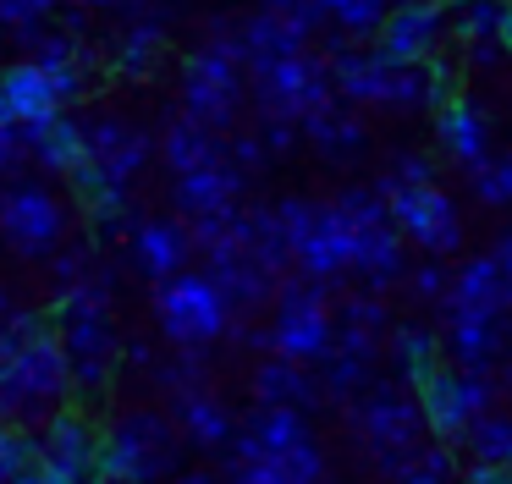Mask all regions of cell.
I'll use <instances>...</instances> for the list:
<instances>
[{"instance_id": "cell-30", "label": "cell", "mask_w": 512, "mask_h": 484, "mask_svg": "<svg viewBox=\"0 0 512 484\" xmlns=\"http://www.w3.org/2000/svg\"><path fill=\"white\" fill-rule=\"evenodd\" d=\"M160 61H166V22L160 17H127V28L116 33V50H111V66L116 77H127V83H149V77L160 72Z\"/></svg>"}, {"instance_id": "cell-31", "label": "cell", "mask_w": 512, "mask_h": 484, "mask_svg": "<svg viewBox=\"0 0 512 484\" xmlns=\"http://www.w3.org/2000/svg\"><path fill=\"white\" fill-rule=\"evenodd\" d=\"M28 132V154H34L45 171H56V176H78V165H83V154H89V121H78V116H50L45 127H23Z\"/></svg>"}, {"instance_id": "cell-49", "label": "cell", "mask_w": 512, "mask_h": 484, "mask_svg": "<svg viewBox=\"0 0 512 484\" xmlns=\"http://www.w3.org/2000/svg\"><path fill=\"white\" fill-rule=\"evenodd\" d=\"M23 160H28V132L17 127V121H6V127H0V176H12Z\"/></svg>"}, {"instance_id": "cell-4", "label": "cell", "mask_w": 512, "mask_h": 484, "mask_svg": "<svg viewBox=\"0 0 512 484\" xmlns=\"http://www.w3.org/2000/svg\"><path fill=\"white\" fill-rule=\"evenodd\" d=\"M67 391H72V363L56 325H45L34 341H23L0 363V418L6 424H34V418L56 413V402Z\"/></svg>"}, {"instance_id": "cell-42", "label": "cell", "mask_w": 512, "mask_h": 484, "mask_svg": "<svg viewBox=\"0 0 512 484\" xmlns=\"http://www.w3.org/2000/svg\"><path fill=\"white\" fill-rule=\"evenodd\" d=\"M34 451H39V435H28L23 424H6V418H0V484H12L17 468H23Z\"/></svg>"}, {"instance_id": "cell-22", "label": "cell", "mask_w": 512, "mask_h": 484, "mask_svg": "<svg viewBox=\"0 0 512 484\" xmlns=\"http://www.w3.org/2000/svg\"><path fill=\"white\" fill-rule=\"evenodd\" d=\"M441 347L463 369H501V347H507V314H468V308H446Z\"/></svg>"}, {"instance_id": "cell-9", "label": "cell", "mask_w": 512, "mask_h": 484, "mask_svg": "<svg viewBox=\"0 0 512 484\" xmlns=\"http://www.w3.org/2000/svg\"><path fill=\"white\" fill-rule=\"evenodd\" d=\"M248 83H254V105L270 116L287 121H309L314 110H325L336 99V77H331V55H281V61L248 66Z\"/></svg>"}, {"instance_id": "cell-43", "label": "cell", "mask_w": 512, "mask_h": 484, "mask_svg": "<svg viewBox=\"0 0 512 484\" xmlns=\"http://www.w3.org/2000/svg\"><path fill=\"white\" fill-rule=\"evenodd\" d=\"M259 143L270 149V160H281V154H292L303 143V121H287V116H270V110H259Z\"/></svg>"}, {"instance_id": "cell-41", "label": "cell", "mask_w": 512, "mask_h": 484, "mask_svg": "<svg viewBox=\"0 0 512 484\" xmlns=\"http://www.w3.org/2000/svg\"><path fill=\"white\" fill-rule=\"evenodd\" d=\"M336 319L342 325H358V330H375V336H386L391 330V314H386V297L380 292H353V297H342V308H336Z\"/></svg>"}, {"instance_id": "cell-15", "label": "cell", "mask_w": 512, "mask_h": 484, "mask_svg": "<svg viewBox=\"0 0 512 484\" xmlns=\"http://www.w3.org/2000/svg\"><path fill=\"white\" fill-rule=\"evenodd\" d=\"M204 270L215 275V286L226 292V303H232L237 314H259V308H270L281 292V270H270L265 259H254L232 231L204 248Z\"/></svg>"}, {"instance_id": "cell-55", "label": "cell", "mask_w": 512, "mask_h": 484, "mask_svg": "<svg viewBox=\"0 0 512 484\" xmlns=\"http://www.w3.org/2000/svg\"><path fill=\"white\" fill-rule=\"evenodd\" d=\"M496 39H501V50L512 55V0H501V22H496Z\"/></svg>"}, {"instance_id": "cell-16", "label": "cell", "mask_w": 512, "mask_h": 484, "mask_svg": "<svg viewBox=\"0 0 512 484\" xmlns=\"http://www.w3.org/2000/svg\"><path fill=\"white\" fill-rule=\"evenodd\" d=\"M446 33H452L446 0H397L391 17L380 22V33H375V50L386 55V61H397V66L435 61L441 44H446Z\"/></svg>"}, {"instance_id": "cell-58", "label": "cell", "mask_w": 512, "mask_h": 484, "mask_svg": "<svg viewBox=\"0 0 512 484\" xmlns=\"http://www.w3.org/2000/svg\"><path fill=\"white\" fill-rule=\"evenodd\" d=\"M397 484H452V479H430V473H408V479H397Z\"/></svg>"}, {"instance_id": "cell-38", "label": "cell", "mask_w": 512, "mask_h": 484, "mask_svg": "<svg viewBox=\"0 0 512 484\" xmlns=\"http://www.w3.org/2000/svg\"><path fill=\"white\" fill-rule=\"evenodd\" d=\"M259 462H270L281 473V484H325V451L314 435H303L298 446L276 451V457H259Z\"/></svg>"}, {"instance_id": "cell-24", "label": "cell", "mask_w": 512, "mask_h": 484, "mask_svg": "<svg viewBox=\"0 0 512 484\" xmlns=\"http://www.w3.org/2000/svg\"><path fill=\"white\" fill-rule=\"evenodd\" d=\"M435 138H441L446 160L463 165V171H474V165L490 160V121L468 94H446L441 105H435Z\"/></svg>"}, {"instance_id": "cell-11", "label": "cell", "mask_w": 512, "mask_h": 484, "mask_svg": "<svg viewBox=\"0 0 512 484\" xmlns=\"http://www.w3.org/2000/svg\"><path fill=\"white\" fill-rule=\"evenodd\" d=\"M419 407H424V424H430L435 440L463 446L468 429L496 407V380L479 369H463V363H435L419 385Z\"/></svg>"}, {"instance_id": "cell-21", "label": "cell", "mask_w": 512, "mask_h": 484, "mask_svg": "<svg viewBox=\"0 0 512 484\" xmlns=\"http://www.w3.org/2000/svg\"><path fill=\"white\" fill-rule=\"evenodd\" d=\"M331 77H336V99L369 110L380 105L386 110V94H391V61L375 50V44H353L347 33H331Z\"/></svg>"}, {"instance_id": "cell-63", "label": "cell", "mask_w": 512, "mask_h": 484, "mask_svg": "<svg viewBox=\"0 0 512 484\" xmlns=\"http://www.w3.org/2000/svg\"><path fill=\"white\" fill-rule=\"evenodd\" d=\"M507 473H512V468H507Z\"/></svg>"}, {"instance_id": "cell-14", "label": "cell", "mask_w": 512, "mask_h": 484, "mask_svg": "<svg viewBox=\"0 0 512 484\" xmlns=\"http://www.w3.org/2000/svg\"><path fill=\"white\" fill-rule=\"evenodd\" d=\"M155 138L144 127H133L127 116H94L89 121V154H83L72 182H111V187H133V176L149 165Z\"/></svg>"}, {"instance_id": "cell-59", "label": "cell", "mask_w": 512, "mask_h": 484, "mask_svg": "<svg viewBox=\"0 0 512 484\" xmlns=\"http://www.w3.org/2000/svg\"><path fill=\"white\" fill-rule=\"evenodd\" d=\"M166 484H215V479H204V473H177V479H166Z\"/></svg>"}, {"instance_id": "cell-20", "label": "cell", "mask_w": 512, "mask_h": 484, "mask_svg": "<svg viewBox=\"0 0 512 484\" xmlns=\"http://www.w3.org/2000/svg\"><path fill=\"white\" fill-rule=\"evenodd\" d=\"M380 341H386V336L336 319V347L325 352V363H320L325 402H353V396L375 380V374H380Z\"/></svg>"}, {"instance_id": "cell-45", "label": "cell", "mask_w": 512, "mask_h": 484, "mask_svg": "<svg viewBox=\"0 0 512 484\" xmlns=\"http://www.w3.org/2000/svg\"><path fill=\"white\" fill-rule=\"evenodd\" d=\"M56 6H61V0H0V28H12V33L39 28Z\"/></svg>"}, {"instance_id": "cell-62", "label": "cell", "mask_w": 512, "mask_h": 484, "mask_svg": "<svg viewBox=\"0 0 512 484\" xmlns=\"http://www.w3.org/2000/svg\"><path fill=\"white\" fill-rule=\"evenodd\" d=\"M149 6H160V0H149Z\"/></svg>"}, {"instance_id": "cell-29", "label": "cell", "mask_w": 512, "mask_h": 484, "mask_svg": "<svg viewBox=\"0 0 512 484\" xmlns=\"http://www.w3.org/2000/svg\"><path fill=\"white\" fill-rule=\"evenodd\" d=\"M221 154H226V138L215 127H204L199 116H188V110H177V116L166 121V132H160V160H166L171 176L215 165Z\"/></svg>"}, {"instance_id": "cell-48", "label": "cell", "mask_w": 512, "mask_h": 484, "mask_svg": "<svg viewBox=\"0 0 512 484\" xmlns=\"http://www.w3.org/2000/svg\"><path fill=\"white\" fill-rule=\"evenodd\" d=\"M226 154H232V160L243 165L248 176H254L259 165H270V149L259 143V132H237V138H226Z\"/></svg>"}, {"instance_id": "cell-6", "label": "cell", "mask_w": 512, "mask_h": 484, "mask_svg": "<svg viewBox=\"0 0 512 484\" xmlns=\"http://www.w3.org/2000/svg\"><path fill=\"white\" fill-rule=\"evenodd\" d=\"M281 226L292 242V270L320 286L347 281L353 270V226L336 198H281Z\"/></svg>"}, {"instance_id": "cell-35", "label": "cell", "mask_w": 512, "mask_h": 484, "mask_svg": "<svg viewBox=\"0 0 512 484\" xmlns=\"http://www.w3.org/2000/svg\"><path fill=\"white\" fill-rule=\"evenodd\" d=\"M397 0H325V22L347 39H375Z\"/></svg>"}, {"instance_id": "cell-19", "label": "cell", "mask_w": 512, "mask_h": 484, "mask_svg": "<svg viewBox=\"0 0 512 484\" xmlns=\"http://www.w3.org/2000/svg\"><path fill=\"white\" fill-rule=\"evenodd\" d=\"M243 187H248V171L221 154L215 165H199V171H182L177 176V209L182 220H232L237 204H243Z\"/></svg>"}, {"instance_id": "cell-17", "label": "cell", "mask_w": 512, "mask_h": 484, "mask_svg": "<svg viewBox=\"0 0 512 484\" xmlns=\"http://www.w3.org/2000/svg\"><path fill=\"white\" fill-rule=\"evenodd\" d=\"M100 446H105V435L89 418L72 413V407H56V413L45 418V429H39L34 457H45L50 468L72 473L78 484H100Z\"/></svg>"}, {"instance_id": "cell-40", "label": "cell", "mask_w": 512, "mask_h": 484, "mask_svg": "<svg viewBox=\"0 0 512 484\" xmlns=\"http://www.w3.org/2000/svg\"><path fill=\"white\" fill-rule=\"evenodd\" d=\"M155 380H160V391H171V396L199 391L204 385V347H177V358L155 363Z\"/></svg>"}, {"instance_id": "cell-8", "label": "cell", "mask_w": 512, "mask_h": 484, "mask_svg": "<svg viewBox=\"0 0 512 484\" xmlns=\"http://www.w3.org/2000/svg\"><path fill=\"white\" fill-rule=\"evenodd\" d=\"M237 308L215 286L210 270H177L155 286V325L171 347H215L232 330Z\"/></svg>"}, {"instance_id": "cell-57", "label": "cell", "mask_w": 512, "mask_h": 484, "mask_svg": "<svg viewBox=\"0 0 512 484\" xmlns=\"http://www.w3.org/2000/svg\"><path fill=\"white\" fill-rule=\"evenodd\" d=\"M501 385L512 391V319H507V347H501Z\"/></svg>"}, {"instance_id": "cell-18", "label": "cell", "mask_w": 512, "mask_h": 484, "mask_svg": "<svg viewBox=\"0 0 512 484\" xmlns=\"http://www.w3.org/2000/svg\"><path fill=\"white\" fill-rule=\"evenodd\" d=\"M127 253H133V270L144 281H171L177 270H188L193 253V231L182 215H138L127 231Z\"/></svg>"}, {"instance_id": "cell-27", "label": "cell", "mask_w": 512, "mask_h": 484, "mask_svg": "<svg viewBox=\"0 0 512 484\" xmlns=\"http://www.w3.org/2000/svg\"><path fill=\"white\" fill-rule=\"evenodd\" d=\"M254 402H281V407H303V413H314V407H325L320 369L270 352V358H259V369H254Z\"/></svg>"}, {"instance_id": "cell-3", "label": "cell", "mask_w": 512, "mask_h": 484, "mask_svg": "<svg viewBox=\"0 0 512 484\" xmlns=\"http://www.w3.org/2000/svg\"><path fill=\"white\" fill-rule=\"evenodd\" d=\"M182 429L177 418L166 413H127L122 424L105 435L100 446V484H166L177 479V462H182Z\"/></svg>"}, {"instance_id": "cell-53", "label": "cell", "mask_w": 512, "mask_h": 484, "mask_svg": "<svg viewBox=\"0 0 512 484\" xmlns=\"http://www.w3.org/2000/svg\"><path fill=\"white\" fill-rule=\"evenodd\" d=\"M67 6H78V11H127V17H144L149 0H67Z\"/></svg>"}, {"instance_id": "cell-33", "label": "cell", "mask_w": 512, "mask_h": 484, "mask_svg": "<svg viewBox=\"0 0 512 484\" xmlns=\"http://www.w3.org/2000/svg\"><path fill=\"white\" fill-rule=\"evenodd\" d=\"M309 39H314L309 28H298L292 17H281V11H270V6H259L254 17H243V61L248 66L298 55V50H309Z\"/></svg>"}, {"instance_id": "cell-46", "label": "cell", "mask_w": 512, "mask_h": 484, "mask_svg": "<svg viewBox=\"0 0 512 484\" xmlns=\"http://www.w3.org/2000/svg\"><path fill=\"white\" fill-rule=\"evenodd\" d=\"M380 182H402V187H419V182H435V165L424 154H397V160L380 171Z\"/></svg>"}, {"instance_id": "cell-56", "label": "cell", "mask_w": 512, "mask_h": 484, "mask_svg": "<svg viewBox=\"0 0 512 484\" xmlns=\"http://www.w3.org/2000/svg\"><path fill=\"white\" fill-rule=\"evenodd\" d=\"M496 259H501V270H507V292H512V226L501 231V242H496Z\"/></svg>"}, {"instance_id": "cell-32", "label": "cell", "mask_w": 512, "mask_h": 484, "mask_svg": "<svg viewBox=\"0 0 512 484\" xmlns=\"http://www.w3.org/2000/svg\"><path fill=\"white\" fill-rule=\"evenodd\" d=\"M232 237L243 242L254 259H265L270 270H281V275L292 270V242H287V226H281V209L276 204H237Z\"/></svg>"}, {"instance_id": "cell-60", "label": "cell", "mask_w": 512, "mask_h": 484, "mask_svg": "<svg viewBox=\"0 0 512 484\" xmlns=\"http://www.w3.org/2000/svg\"><path fill=\"white\" fill-rule=\"evenodd\" d=\"M6 121H12V105H6V88H0V127H6Z\"/></svg>"}, {"instance_id": "cell-25", "label": "cell", "mask_w": 512, "mask_h": 484, "mask_svg": "<svg viewBox=\"0 0 512 484\" xmlns=\"http://www.w3.org/2000/svg\"><path fill=\"white\" fill-rule=\"evenodd\" d=\"M303 143L331 165H353L358 154L369 149V127H364V116H358V105L331 99L325 110H314V116L303 121Z\"/></svg>"}, {"instance_id": "cell-51", "label": "cell", "mask_w": 512, "mask_h": 484, "mask_svg": "<svg viewBox=\"0 0 512 484\" xmlns=\"http://www.w3.org/2000/svg\"><path fill=\"white\" fill-rule=\"evenodd\" d=\"M226 484H281V473L270 462H232L226 468Z\"/></svg>"}, {"instance_id": "cell-13", "label": "cell", "mask_w": 512, "mask_h": 484, "mask_svg": "<svg viewBox=\"0 0 512 484\" xmlns=\"http://www.w3.org/2000/svg\"><path fill=\"white\" fill-rule=\"evenodd\" d=\"M67 204L45 182H12L0 193V237L23 259H50L67 242Z\"/></svg>"}, {"instance_id": "cell-39", "label": "cell", "mask_w": 512, "mask_h": 484, "mask_svg": "<svg viewBox=\"0 0 512 484\" xmlns=\"http://www.w3.org/2000/svg\"><path fill=\"white\" fill-rule=\"evenodd\" d=\"M468 182H474L479 204L507 209L512 204V154H490L485 165H474V171H468Z\"/></svg>"}, {"instance_id": "cell-1", "label": "cell", "mask_w": 512, "mask_h": 484, "mask_svg": "<svg viewBox=\"0 0 512 484\" xmlns=\"http://www.w3.org/2000/svg\"><path fill=\"white\" fill-rule=\"evenodd\" d=\"M111 275L94 264L83 281H72L67 292H61L56 303V336L61 347H67V363H72V385L78 391H105V385L116 380V369H122V341H116L111 330Z\"/></svg>"}, {"instance_id": "cell-34", "label": "cell", "mask_w": 512, "mask_h": 484, "mask_svg": "<svg viewBox=\"0 0 512 484\" xmlns=\"http://www.w3.org/2000/svg\"><path fill=\"white\" fill-rule=\"evenodd\" d=\"M386 358H391V369H397V380H408L413 391L424 385V374L441 363V336L435 330H424V325H391L386 330Z\"/></svg>"}, {"instance_id": "cell-44", "label": "cell", "mask_w": 512, "mask_h": 484, "mask_svg": "<svg viewBox=\"0 0 512 484\" xmlns=\"http://www.w3.org/2000/svg\"><path fill=\"white\" fill-rule=\"evenodd\" d=\"M408 292H413V303H446V292H452V270H441V264H419V270H408Z\"/></svg>"}, {"instance_id": "cell-50", "label": "cell", "mask_w": 512, "mask_h": 484, "mask_svg": "<svg viewBox=\"0 0 512 484\" xmlns=\"http://www.w3.org/2000/svg\"><path fill=\"white\" fill-rule=\"evenodd\" d=\"M12 484H78V479H72V473H61V468H50L45 457H28L23 468H17Z\"/></svg>"}, {"instance_id": "cell-12", "label": "cell", "mask_w": 512, "mask_h": 484, "mask_svg": "<svg viewBox=\"0 0 512 484\" xmlns=\"http://www.w3.org/2000/svg\"><path fill=\"white\" fill-rule=\"evenodd\" d=\"M386 193V209L397 220V231L424 253V259H446V253L463 248V215L457 204L441 193V182H419V187H402V182H375Z\"/></svg>"}, {"instance_id": "cell-26", "label": "cell", "mask_w": 512, "mask_h": 484, "mask_svg": "<svg viewBox=\"0 0 512 484\" xmlns=\"http://www.w3.org/2000/svg\"><path fill=\"white\" fill-rule=\"evenodd\" d=\"M0 88H6V105H12V121H17V127H45L50 116H61V110H67L56 77H50L45 66L34 61V55L6 66V72H0Z\"/></svg>"}, {"instance_id": "cell-54", "label": "cell", "mask_w": 512, "mask_h": 484, "mask_svg": "<svg viewBox=\"0 0 512 484\" xmlns=\"http://www.w3.org/2000/svg\"><path fill=\"white\" fill-rule=\"evenodd\" d=\"M122 358L133 363V369H149V374H155V363H160V358H155V347H149L144 336H138V341H127V347H122Z\"/></svg>"}, {"instance_id": "cell-10", "label": "cell", "mask_w": 512, "mask_h": 484, "mask_svg": "<svg viewBox=\"0 0 512 484\" xmlns=\"http://www.w3.org/2000/svg\"><path fill=\"white\" fill-rule=\"evenodd\" d=\"M243 88H248V66L237 50H226V44L204 39L199 50L182 61V110L188 116H199L204 127L226 132L237 121V110H243Z\"/></svg>"}, {"instance_id": "cell-23", "label": "cell", "mask_w": 512, "mask_h": 484, "mask_svg": "<svg viewBox=\"0 0 512 484\" xmlns=\"http://www.w3.org/2000/svg\"><path fill=\"white\" fill-rule=\"evenodd\" d=\"M171 418H177V429H182V440H188L193 451H232V440H237V424L243 418L232 413V407L221 402V396L210 391V385H199V391H182V396H171Z\"/></svg>"}, {"instance_id": "cell-52", "label": "cell", "mask_w": 512, "mask_h": 484, "mask_svg": "<svg viewBox=\"0 0 512 484\" xmlns=\"http://www.w3.org/2000/svg\"><path fill=\"white\" fill-rule=\"evenodd\" d=\"M457 484H512V473H507V468H496V462H468Z\"/></svg>"}, {"instance_id": "cell-37", "label": "cell", "mask_w": 512, "mask_h": 484, "mask_svg": "<svg viewBox=\"0 0 512 484\" xmlns=\"http://www.w3.org/2000/svg\"><path fill=\"white\" fill-rule=\"evenodd\" d=\"M446 22H452V39L463 44H485L496 39V22H501V0H446Z\"/></svg>"}, {"instance_id": "cell-47", "label": "cell", "mask_w": 512, "mask_h": 484, "mask_svg": "<svg viewBox=\"0 0 512 484\" xmlns=\"http://www.w3.org/2000/svg\"><path fill=\"white\" fill-rule=\"evenodd\" d=\"M270 11H281V17H292L298 28L320 33L325 28V0H265Z\"/></svg>"}, {"instance_id": "cell-36", "label": "cell", "mask_w": 512, "mask_h": 484, "mask_svg": "<svg viewBox=\"0 0 512 484\" xmlns=\"http://www.w3.org/2000/svg\"><path fill=\"white\" fill-rule=\"evenodd\" d=\"M463 446H468V457H474V462L512 468V413H496V407H490V413L463 435Z\"/></svg>"}, {"instance_id": "cell-2", "label": "cell", "mask_w": 512, "mask_h": 484, "mask_svg": "<svg viewBox=\"0 0 512 484\" xmlns=\"http://www.w3.org/2000/svg\"><path fill=\"white\" fill-rule=\"evenodd\" d=\"M347 418H353L358 440L369 446V457L380 462V473H391V479H408L413 473V457H419L424 446V407H419V391H413L408 380H369L364 391L347 402Z\"/></svg>"}, {"instance_id": "cell-7", "label": "cell", "mask_w": 512, "mask_h": 484, "mask_svg": "<svg viewBox=\"0 0 512 484\" xmlns=\"http://www.w3.org/2000/svg\"><path fill=\"white\" fill-rule=\"evenodd\" d=\"M336 347V308H331V286L309 281V275L287 270L281 292L270 303V352L298 358L320 369L325 352Z\"/></svg>"}, {"instance_id": "cell-28", "label": "cell", "mask_w": 512, "mask_h": 484, "mask_svg": "<svg viewBox=\"0 0 512 484\" xmlns=\"http://www.w3.org/2000/svg\"><path fill=\"white\" fill-rule=\"evenodd\" d=\"M446 308H468V314H507L512 292H507V270H501L496 253H479V259L457 264L452 270V292Z\"/></svg>"}, {"instance_id": "cell-5", "label": "cell", "mask_w": 512, "mask_h": 484, "mask_svg": "<svg viewBox=\"0 0 512 484\" xmlns=\"http://www.w3.org/2000/svg\"><path fill=\"white\" fill-rule=\"evenodd\" d=\"M336 204H342L347 226H353V270L347 275L358 286H369V292H391L397 281H408V259H402L408 237L391 220L386 193L375 182H353V187H342Z\"/></svg>"}, {"instance_id": "cell-61", "label": "cell", "mask_w": 512, "mask_h": 484, "mask_svg": "<svg viewBox=\"0 0 512 484\" xmlns=\"http://www.w3.org/2000/svg\"><path fill=\"white\" fill-rule=\"evenodd\" d=\"M6 308H12V297H6V286H0V314H6Z\"/></svg>"}]
</instances>
